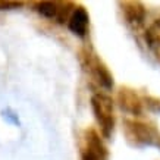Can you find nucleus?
Masks as SVG:
<instances>
[{
    "label": "nucleus",
    "mask_w": 160,
    "mask_h": 160,
    "mask_svg": "<svg viewBox=\"0 0 160 160\" xmlns=\"http://www.w3.org/2000/svg\"><path fill=\"white\" fill-rule=\"evenodd\" d=\"M146 41L151 47L160 46V18L156 19L146 31Z\"/></svg>",
    "instance_id": "9"
},
{
    "label": "nucleus",
    "mask_w": 160,
    "mask_h": 160,
    "mask_svg": "<svg viewBox=\"0 0 160 160\" xmlns=\"http://www.w3.org/2000/svg\"><path fill=\"white\" fill-rule=\"evenodd\" d=\"M123 134L132 147H156L160 150V131L154 123L137 119L123 121Z\"/></svg>",
    "instance_id": "1"
},
{
    "label": "nucleus",
    "mask_w": 160,
    "mask_h": 160,
    "mask_svg": "<svg viewBox=\"0 0 160 160\" xmlns=\"http://www.w3.org/2000/svg\"><path fill=\"white\" fill-rule=\"evenodd\" d=\"M24 2H2L0 0V10H10V9H18L22 8Z\"/></svg>",
    "instance_id": "11"
},
{
    "label": "nucleus",
    "mask_w": 160,
    "mask_h": 160,
    "mask_svg": "<svg viewBox=\"0 0 160 160\" xmlns=\"http://www.w3.org/2000/svg\"><path fill=\"white\" fill-rule=\"evenodd\" d=\"M68 28L71 32L75 35L84 38L88 34V28H90V15H88L87 9L82 6H77L73 12L69 16L68 21Z\"/></svg>",
    "instance_id": "8"
},
{
    "label": "nucleus",
    "mask_w": 160,
    "mask_h": 160,
    "mask_svg": "<svg viewBox=\"0 0 160 160\" xmlns=\"http://www.w3.org/2000/svg\"><path fill=\"white\" fill-rule=\"evenodd\" d=\"M79 62L85 72L90 75L92 81L103 87L104 90H112L113 88V75L110 73L104 62L100 56L90 47H82L79 50Z\"/></svg>",
    "instance_id": "2"
},
{
    "label": "nucleus",
    "mask_w": 160,
    "mask_h": 160,
    "mask_svg": "<svg viewBox=\"0 0 160 160\" xmlns=\"http://www.w3.org/2000/svg\"><path fill=\"white\" fill-rule=\"evenodd\" d=\"M91 109L97 121L100 132L104 138H110L115 129V109L113 100L107 94L96 92L91 97Z\"/></svg>",
    "instance_id": "3"
},
{
    "label": "nucleus",
    "mask_w": 160,
    "mask_h": 160,
    "mask_svg": "<svg viewBox=\"0 0 160 160\" xmlns=\"http://www.w3.org/2000/svg\"><path fill=\"white\" fill-rule=\"evenodd\" d=\"M118 103L123 112L131 113L134 116H140L144 109V100L137 94L135 90L129 87H122L118 91Z\"/></svg>",
    "instance_id": "6"
},
{
    "label": "nucleus",
    "mask_w": 160,
    "mask_h": 160,
    "mask_svg": "<svg viewBox=\"0 0 160 160\" xmlns=\"http://www.w3.org/2000/svg\"><path fill=\"white\" fill-rule=\"evenodd\" d=\"M119 5L122 8L123 18L129 27H132L134 29H140L144 25L147 12L141 2H121Z\"/></svg>",
    "instance_id": "7"
},
{
    "label": "nucleus",
    "mask_w": 160,
    "mask_h": 160,
    "mask_svg": "<svg viewBox=\"0 0 160 160\" xmlns=\"http://www.w3.org/2000/svg\"><path fill=\"white\" fill-rule=\"evenodd\" d=\"M77 6H73L71 2H38L35 5V12L47 19H56L59 24H63L65 21H69V16Z\"/></svg>",
    "instance_id": "5"
},
{
    "label": "nucleus",
    "mask_w": 160,
    "mask_h": 160,
    "mask_svg": "<svg viewBox=\"0 0 160 160\" xmlns=\"http://www.w3.org/2000/svg\"><path fill=\"white\" fill-rule=\"evenodd\" d=\"M107 148L94 129L84 131L81 142V160H107Z\"/></svg>",
    "instance_id": "4"
},
{
    "label": "nucleus",
    "mask_w": 160,
    "mask_h": 160,
    "mask_svg": "<svg viewBox=\"0 0 160 160\" xmlns=\"http://www.w3.org/2000/svg\"><path fill=\"white\" fill-rule=\"evenodd\" d=\"M144 104H146L151 112H159L160 113V98L147 96V97L144 98Z\"/></svg>",
    "instance_id": "10"
}]
</instances>
